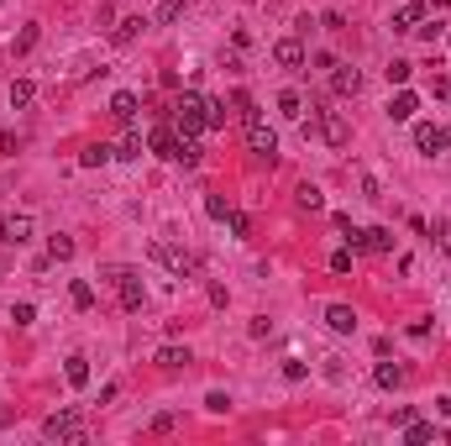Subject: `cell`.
Listing matches in <instances>:
<instances>
[{
    "instance_id": "cell-35",
    "label": "cell",
    "mask_w": 451,
    "mask_h": 446,
    "mask_svg": "<svg viewBox=\"0 0 451 446\" xmlns=\"http://www.w3.org/2000/svg\"><path fill=\"white\" fill-rule=\"evenodd\" d=\"M205 215H210V221H226V215H231V200H226V195H210L205 200Z\"/></svg>"
},
{
    "instance_id": "cell-40",
    "label": "cell",
    "mask_w": 451,
    "mask_h": 446,
    "mask_svg": "<svg viewBox=\"0 0 451 446\" xmlns=\"http://www.w3.org/2000/svg\"><path fill=\"white\" fill-rule=\"evenodd\" d=\"M226 226H231V236H247V232H252V221H247L242 210H231V215H226Z\"/></svg>"
},
{
    "instance_id": "cell-44",
    "label": "cell",
    "mask_w": 451,
    "mask_h": 446,
    "mask_svg": "<svg viewBox=\"0 0 451 446\" xmlns=\"http://www.w3.org/2000/svg\"><path fill=\"white\" fill-rule=\"evenodd\" d=\"M409 342H430V320H415V326H409Z\"/></svg>"
},
{
    "instance_id": "cell-32",
    "label": "cell",
    "mask_w": 451,
    "mask_h": 446,
    "mask_svg": "<svg viewBox=\"0 0 451 446\" xmlns=\"http://www.w3.org/2000/svg\"><path fill=\"white\" fill-rule=\"evenodd\" d=\"M284 378L289 384H304V378H310V362L304 357H284Z\"/></svg>"
},
{
    "instance_id": "cell-26",
    "label": "cell",
    "mask_w": 451,
    "mask_h": 446,
    "mask_svg": "<svg viewBox=\"0 0 451 446\" xmlns=\"http://www.w3.org/2000/svg\"><path fill=\"white\" fill-rule=\"evenodd\" d=\"M294 200H299V210H325V195H321L315 184H299V189H294Z\"/></svg>"
},
{
    "instance_id": "cell-9",
    "label": "cell",
    "mask_w": 451,
    "mask_h": 446,
    "mask_svg": "<svg viewBox=\"0 0 451 446\" xmlns=\"http://www.w3.org/2000/svg\"><path fill=\"white\" fill-rule=\"evenodd\" d=\"M174 131H179V126H174ZM174 163H184V168L200 163V137H194V131H179V137H174Z\"/></svg>"
},
{
    "instance_id": "cell-28",
    "label": "cell",
    "mask_w": 451,
    "mask_h": 446,
    "mask_svg": "<svg viewBox=\"0 0 451 446\" xmlns=\"http://www.w3.org/2000/svg\"><path fill=\"white\" fill-rule=\"evenodd\" d=\"M32 100H37V85L32 79H16V85H11V105L21 111V105H32Z\"/></svg>"
},
{
    "instance_id": "cell-45",
    "label": "cell",
    "mask_w": 451,
    "mask_h": 446,
    "mask_svg": "<svg viewBox=\"0 0 451 446\" xmlns=\"http://www.w3.org/2000/svg\"><path fill=\"white\" fill-rule=\"evenodd\" d=\"M415 32H420V37H425V43H435V37H441V21H420V26H415Z\"/></svg>"
},
{
    "instance_id": "cell-6",
    "label": "cell",
    "mask_w": 451,
    "mask_h": 446,
    "mask_svg": "<svg viewBox=\"0 0 451 446\" xmlns=\"http://www.w3.org/2000/svg\"><path fill=\"white\" fill-rule=\"evenodd\" d=\"M415 147H420L425 158H441L446 147H451V131L435 126V121H420V126H415Z\"/></svg>"
},
{
    "instance_id": "cell-16",
    "label": "cell",
    "mask_w": 451,
    "mask_h": 446,
    "mask_svg": "<svg viewBox=\"0 0 451 446\" xmlns=\"http://www.w3.org/2000/svg\"><path fill=\"white\" fill-rule=\"evenodd\" d=\"M404 368H399V362H378V368H373V384L378 388H404Z\"/></svg>"
},
{
    "instance_id": "cell-34",
    "label": "cell",
    "mask_w": 451,
    "mask_h": 446,
    "mask_svg": "<svg viewBox=\"0 0 451 446\" xmlns=\"http://www.w3.org/2000/svg\"><path fill=\"white\" fill-rule=\"evenodd\" d=\"M32 320H37V305H32V300L11 305V326H32Z\"/></svg>"
},
{
    "instance_id": "cell-15",
    "label": "cell",
    "mask_w": 451,
    "mask_h": 446,
    "mask_svg": "<svg viewBox=\"0 0 451 446\" xmlns=\"http://www.w3.org/2000/svg\"><path fill=\"white\" fill-rule=\"evenodd\" d=\"M330 89H336V94H357V89H362V74H357L352 63H341V69L330 74Z\"/></svg>"
},
{
    "instance_id": "cell-36",
    "label": "cell",
    "mask_w": 451,
    "mask_h": 446,
    "mask_svg": "<svg viewBox=\"0 0 451 446\" xmlns=\"http://www.w3.org/2000/svg\"><path fill=\"white\" fill-rule=\"evenodd\" d=\"M205 410H210V415H226V410H231V394H221V388H210V394H205Z\"/></svg>"
},
{
    "instance_id": "cell-12",
    "label": "cell",
    "mask_w": 451,
    "mask_h": 446,
    "mask_svg": "<svg viewBox=\"0 0 451 446\" xmlns=\"http://www.w3.org/2000/svg\"><path fill=\"white\" fill-rule=\"evenodd\" d=\"M325 326L336 331V336H352V331H357V310H352V305H330V310H325Z\"/></svg>"
},
{
    "instance_id": "cell-43",
    "label": "cell",
    "mask_w": 451,
    "mask_h": 446,
    "mask_svg": "<svg viewBox=\"0 0 451 446\" xmlns=\"http://www.w3.org/2000/svg\"><path fill=\"white\" fill-rule=\"evenodd\" d=\"M32 48H37V26H26V32L16 37V53H32Z\"/></svg>"
},
{
    "instance_id": "cell-14",
    "label": "cell",
    "mask_w": 451,
    "mask_h": 446,
    "mask_svg": "<svg viewBox=\"0 0 451 446\" xmlns=\"http://www.w3.org/2000/svg\"><path fill=\"white\" fill-rule=\"evenodd\" d=\"M152 362H157L163 373H179V368H189L194 357H189V347H157V357H152Z\"/></svg>"
},
{
    "instance_id": "cell-46",
    "label": "cell",
    "mask_w": 451,
    "mask_h": 446,
    "mask_svg": "<svg viewBox=\"0 0 451 446\" xmlns=\"http://www.w3.org/2000/svg\"><path fill=\"white\" fill-rule=\"evenodd\" d=\"M226 300H231V294H226V283H210V305L226 310Z\"/></svg>"
},
{
    "instance_id": "cell-21",
    "label": "cell",
    "mask_w": 451,
    "mask_h": 446,
    "mask_svg": "<svg viewBox=\"0 0 451 446\" xmlns=\"http://www.w3.org/2000/svg\"><path fill=\"white\" fill-rule=\"evenodd\" d=\"M137 32H142V16H121V21H116V32H111V43L126 48V43H137Z\"/></svg>"
},
{
    "instance_id": "cell-25",
    "label": "cell",
    "mask_w": 451,
    "mask_h": 446,
    "mask_svg": "<svg viewBox=\"0 0 451 446\" xmlns=\"http://www.w3.org/2000/svg\"><path fill=\"white\" fill-rule=\"evenodd\" d=\"M278 111H284L289 121H299L304 116V94L299 89H284V94H278Z\"/></svg>"
},
{
    "instance_id": "cell-19",
    "label": "cell",
    "mask_w": 451,
    "mask_h": 446,
    "mask_svg": "<svg viewBox=\"0 0 451 446\" xmlns=\"http://www.w3.org/2000/svg\"><path fill=\"white\" fill-rule=\"evenodd\" d=\"M174 137H179L174 126H152V131H147V147H152L157 158H174Z\"/></svg>"
},
{
    "instance_id": "cell-10",
    "label": "cell",
    "mask_w": 451,
    "mask_h": 446,
    "mask_svg": "<svg viewBox=\"0 0 451 446\" xmlns=\"http://www.w3.org/2000/svg\"><path fill=\"white\" fill-rule=\"evenodd\" d=\"M357 247H362V252H394V232H389V226H367V232L357 236Z\"/></svg>"
},
{
    "instance_id": "cell-20",
    "label": "cell",
    "mask_w": 451,
    "mask_h": 446,
    "mask_svg": "<svg viewBox=\"0 0 451 446\" xmlns=\"http://www.w3.org/2000/svg\"><path fill=\"white\" fill-rule=\"evenodd\" d=\"M63 378H69V388H84L89 384V357H69V362H63Z\"/></svg>"
},
{
    "instance_id": "cell-24",
    "label": "cell",
    "mask_w": 451,
    "mask_h": 446,
    "mask_svg": "<svg viewBox=\"0 0 451 446\" xmlns=\"http://www.w3.org/2000/svg\"><path fill=\"white\" fill-rule=\"evenodd\" d=\"M48 258H52V263H69V258H74V236H63V232L48 236Z\"/></svg>"
},
{
    "instance_id": "cell-31",
    "label": "cell",
    "mask_w": 451,
    "mask_h": 446,
    "mask_svg": "<svg viewBox=\"0 0 451 446\" xmlns=\"http://www.w3.org/2000/svg\"><path fill=\"white\" fill-rule=\"evenodd\" d=\"M142 147H147V142H142V131H126L121 147H116V158H142Z\"/></svg>"
},
{
    "instance_id": "cell-38",
    "label": "cell",
    "mask_w": 451,
    "mask_h": 446,
    "mask_svg": "<svg viewBox=\"0 0 451 446\" xmlns=\"http://www.w3.org/2000/svg\"><path fill=\"white\" fill-rule=\"evenodd\" d=\"M430 236H435V247H441V252H451V221H435Z\"/></svg>"
},
{
    "instance_id": "cell-47",
    "label": "cell",
    "mask_w": 451,
    "mask_h": 446,
    "mask_svg": "<svg viewBox=\"0 0 451 446\" xmlns=\"http://www.w3.org/2000/svg\"><path fill=\"white\" fill-rule=\"evenodd\" d=\"M430 89L441 94V100H451V79H446V74H435V85H430Z\"/></svg>"
},
{
    "instance_id": "cell-2",
    "label": "cell",
    "mask_w": 451,
    "mask_h": 446,
    "mask_svg": "<svg viewBox=\"0 0 451 446\" xmlns=\"http://www.w3.org/2000/svg\"><path fill=\"white\" fill-rule=\"evenodd\" d=\"M242 131H247V147H252L257 158H268V163L278 158V131H273L262 116H247V121H242Z\"/></svg>"
},
{
    "instance_id": "cell-30",
    "label": "cell",
    "mask_w": 451,
    "mask_h": 446,
    "mask_svg": "<svg viewBox=\"0 0 451 446\" xmlns=\"http://www.w3.org/2000/svg\"><path fill=\"white\" fill-rule=\"evenodd\" d=\"M231 116H236V121L257 116V105H252V94H247V89H236V94H231Z\"/></svg>"
},
{
    "instance_id": "cell-48",
    "label": "cell",
    "mask_w": 451,
    "mask_h": 446,
    "mask_svg": "<svg viewBox=\"0 0 451 446\" xmlns=\"http://www.w3.org/2000/svg\"><path fill=\"white\" fill-rule=\"evenodd\" d=\"M0 425H6V410H0Z\"/></svg>"
},
{
    "instance_id": "cell-4",
    "label": "cell",
    "mask_w": 451,
    "mask_h": 446,
    "mask_svg": "<svg viewBox=\"0 0 451 446\" xmlns=\"http://www.w3.org/2000/svg\"><path fill=\"white\" fill-rule=\"evenodd\" d=\"M174 126L200 137V131H205V94H179V105H174Z\"/></svg>"
},
{
    "instance_id": "cell-8",
    "label": "cell",
    "mask_w": 451,
    "mask_h": 446,
    "mask_svg": "<svg viewBox=\"0 0 451 446\" xmlns=\"http://www.w3.org/2000/svg\"><path fill=\"white\" fill-rule=\"evenodd\" d=\"M273 63H278V69H304V43H299V37L273 43Z\"/></svg>"
},
{
    "instance_id": "cell-37",
    "label": "cell",
    "mask_w": 451,
    "mask_h": 446,
    "mask_svg": "<svg viewBox=\"0 0 451 446\" xmlns=\"http://www.w3.org/2000/svg\"><path fill=\"white\" fill-rule=\"evenodd\" d=\"M330 226H336V232H341V236H347L352 247H357V236H362V232H357V226H352V215H330Z\"/></svg>"
},
{
    "instance_id": "cell-42",
    "label": "cell",
    "mask_w": 451,
    "mask_h": 446,
    "mask_svg": "<svg viewBox=\"0 0 451 446\" xmlns=\"http://www.w3.org/2000/svg\"><path fill=\"white\" fill-rule=\"evenodd\" d=\"M0 153H6V158L21 153V137H16V131H0Z\"/></svg>"
},
{
    "instance_id": "cell-49",
    "label": "cell",
    "mask_w": 451,
    "mask_h": 446,
    "mask_svg": "<svg viewBox=\"0 0 451 446\" xmlns=\"http://www.w3.org/2000/svg\"><path fill=\"white\" fill-rule=\"evenodd\" d=\"M446 131H451V126H446Z\"/></svg>"
},
{
    "instance_id": "cell-41",
    "label": "cell",
    "mask_w": 451,
    "mask_h": 446,
    "mask_svg": "<svg viewBox=\"0 0 451 446\" xmlns=\"http://www.w3.org/2000/svg\"><path fill=\"white\" fill-rule=\"evenodd\" d=\"M273 331V320L268 315H257V320H252V326H247V336H252V342H262V336H268Z\"/></svg>"
},
{
    "instance_id": "cell-29",
    "label": "cell",
    "mask_w": 451,
    "mask_h": 446,
    "mask_svg": "<svg viewBox=\"0 0 451 446\" xmlns=\"http://www.w3.org/2000/svg\"><path fill=\"white\" fill-rule=\"evenodd\" d=\"M383 74H389V85H409V74H415V63H409V58H394V63H389V69H383Z\"/></svg>"
},
{
    "instance_id": "cell-17",
    "label": "cell",
    "mask_w": 451,
    "mask_h": 446,
    "mask_svg": "<svg viewBox=\"0 0 451 446\" xmlns=\"http://www.w3.org/2000/svg\"><path fill=\"white\" fill-rule=\"evenodd\" d=\"M420 21H425V6H415V0H409V6H399V11H394V32H415Z\"/></svg>"
},
{
    "instance_id": "cell-39",
    "label": "cell",
    "mask_w": 451,
    "mask_h": 446,
    "mask_svg": "<svg viewBox=\"0 0 451 446\" xmlns=\"http://www.w3.org/2000/svg\"><path fill=\"white\" fill-rule=\"evenodd\" d=\"M330 273H352V247H341V252H330Z\"/></svg>"
},
{
    "instance_id": "cell-13",
    "label": "cell",
    "mask_w": 451,
    "mask_h": 446,
    "mask_svg": "<svg viewBox=\"0 0 451 446\" xmlns=\"http://www.w3.org/2000/svg\"><path fill=\"white\" fill-rule=\"evenodd\" d=\"M415 111H420V94L399 85V94H394V100H389V121H409Z\"/></svg>"
},
{
    "instance_id": "cell-3",
    "label": "cell",
    "mask_w": 451,
    "mask_h": 446,
    "mask_svg": "<svg viewBox=\"0 0 451 446\" xmlns=\"http://www.w3.org/2000/svg\"><path fill=\"white\" fill-rule=\"evenodd\" d=\"M43 436L48 441H84V420H79V410H58L43 420Z\"/></svg>"
},
{
    "instance_id": "cell-27",
    "label": "cell",
    "mask_w": 451,
    "mask_h": 446,
    "mask_svg": "<svg viewBox=\"0 0 451 446\" xmlns=\"http://www.w3.org/2000/svg\"><path fill=\"white\" fill-rule=\"evenodd\" d=\"M69 305H74V310H89V305H95V289H89L84 278H74V283H69Z\"/></svg>"
},
{
    "instance_id": "cell-18",
    "label": "cell",
    "mask_w": 451,
    "mask_h": 446,
    "mask_svg": "<svg viewBox=\"0 0 451 446\" xmlns=\"http://www.w3.org/2000/svg\"><path fill=\"white\" fill-rule=\"evenodd\" d=\"M111 158H116V147H111V142H89L84 153H79V163H84V168H105Z\"/></svg>"
},
{
    "instance_id": "cell-23",
    "label": "cell",
    "mask_w": 451,
    "mask_h": 446,
    "mask_svg": "<svg viewBox=\"0 0 451 446\" xmlns=\"http://www.w3.org/2000/svg\"><path fill=\"white\" fill-rule=\"evenodd\" d=\"M404 441H409V446H425V441H435V425H430V420H409V425H404Z\"/></svg>"
},
{
    "instance_id": "cell-5",
    "label": "cell",
    "mask_w": 451,
    "mask_h": 446,
    "mask_svg": "<svg viewBox=\"0 0 451 446\" xmlns=\"http://www.w3.org/2000/svg\"><path fill=\"white\" fill-rule=\"evenodd\" d=\"M116 283V294H121V310H142V300H147V289H142V278L131 273V268H111V273H105Z\"/></svg>"
},
{
    "instance_id": "cell-33",
    "label": "cell",
    "mask_w": 451,
    "mask_h": 446,
    "mask_svg": "<svg viewBox=\"0 0 451 446\" xmlns=\"http://www.w3.org/2000/svg\"><path fill=\"white\" fill-rule=\"evenodd\" d=\"M184 11H189V0H163V6H157V21L168 26V21H179Z\"/></svg>"
},
{
    "instance_id": "cell-11",
    "label": "cell",
    "mask_w": 451,
    "mask_h": 446,
    "mask_svg": "<svg viewBox=\"0 0 451 446\" xmlns=\"http://www.w3.org/2000/svg\"><path fill=\"white\" fill-rule=\"evenodd\" d=\"M137 105H142V100H137L131 89H116V94H111V116L121 121V126H131V121H137Z\"/></svg>"
},
{
    "instance_id": "cell-1",
    "label": "cell",
    "mask_w": 451,
    "mask_h": 446,
    "mask_svg": "<svg viewBox=\"0 0 451 446\" xmlns=\"http://www.w3.org/2000/svg\"><path fill=\"white\" fill-rule=\"evenodd\" d=\"M152 258L163 263L174 278H194V273H200V258H194V252H184V247H168V241H152Z\"/></svg>"
},
{
    "instance_id": "cell-22",
    "label": "cell",
    "mask_w": 451,
    "mask_h": 446,
    "mask_svg": "<svg viewBox=\"0 0 451 446\" xmlns=\"http://www.w3.org/2000/svg\"><path fill=\"white\" fill-rule=\"evenodd\" d=\"M226 121H231V111H226V100H205V131H221Z\"/></svg>"
},
{
    "instance_id": "cell-7",
    "label": "cell",
    "mask_w": 451,
    "mask_h": 446,
    "mask_svg": "<svg viewBox=\"0 0 451 446\" xmlns=\"http://www.w3.org/2000/svg\"><path fill=\"white\" fill-rule=\"evenodd\" d=\"M32 232H37V221H32L26 210H16V215H6V221H0V241H6V247H26Z\"/></svg>"
}]
</instances>
